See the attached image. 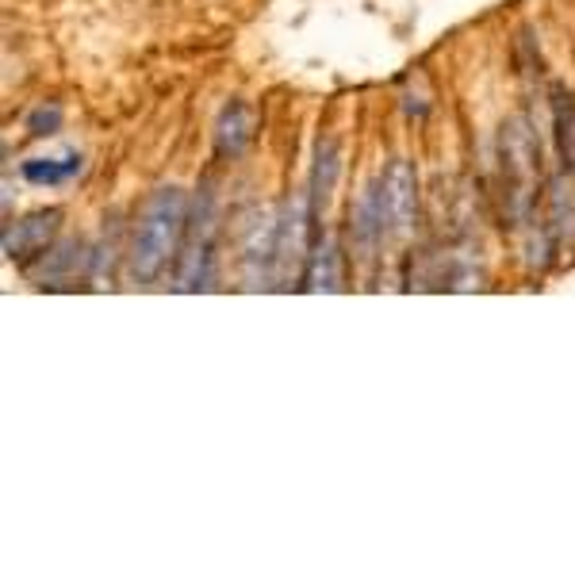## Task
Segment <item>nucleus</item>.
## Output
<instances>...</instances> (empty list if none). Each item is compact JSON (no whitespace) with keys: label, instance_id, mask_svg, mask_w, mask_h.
<instances>
[{"label":"nucleus","instance_id":"1","mask_svg":"<svg viewBox=\"0 0 575 575\" xmlns=\"http://www.w3.org/2000/svg\"><path fill=\"white\" fill-rule=\"evenodd\" d=\"M188 230V196L177 185L158 188L138 215L135 238H130L127 268L138 284H150L170 268L177 250L185 246Z\"/></svg>","mask_w":575,"mask_h":575},{"label":"nucleus","instance_id":"2","mask_svg":"<svg viewBox=\"0 0 575 575\" xmlns=\"http://www.w3.org/2000/svg\"><path fill=\"white\" fill-rule=\"evenodd\" d=\"M502 211L511 227H526L537 203V142L522 120H507L499 135Z\"/></svg>","mask_w":575,"mask_h":575},{"label":"nucleus","instance_id":"3","mask_svg":"<svg viewBox=\"0 0 575 575\" xmlns=\"http://www.w3.org/2000/svg\"><path fill=\"white\" fill-rule=\"evenodd\" d=\"M215 230H220V215H215V196L203 185L196 196V208L188 215L185 230V253H180L177 288L180 292H196V288H211V261H215Z\"/></svg>","mask_w":575,"mask_h":575},{"label":"nucleus","instance_id":"4","mask_svg":"<svg viewBox=\"0 0 575 575\" xmlns=\"http://www.w3.org/2000/svg\"><path fill=\"white\" fill-rule=\"evenodd\" d=\"M380 215H384V235L391 238H411L414 223H418V177L407 158L384 170L380 180Z\"/></svg>","mask_w":575,"mask_h":575},{"label":"nucleus","instance_id":"5","mask_svg":"<svg viewBox=\"0 0 575 575\" xmlns=\"http://www.w3.org/2000/svg\"><path fill=\"white\" fill-rule=\"evenodd\" d=\"M58 223H62V211H58V208L35 211V215L20 220L16 227L4 230V253H9L12 261L39 258V253L50 250V238L58 235Z\"/></svg>","mask_w":575,"mask_h":575},{"label":"nucleus","instance_id":"6","mask_svg":"<svg viewBox=\"0 0 575 575\" xmlns=\"http://www.w3.org/2000/svg\"><path fill=\"white\" fill-rule=\"evenodd\" d=\"M253 138V115L242 100H230L223 108L220 123H215V147H220L223 158H238Z\"/></svg>","mask_w":575,"mask_h":575},{"label":"nucleus","instance_id":"7","mask_svg":"<svg viewBox=\"0 0 575 575\" xmlns=\"http://www.w3.org/2000/svg\"><path fill=\"white\" fill-rule=\"evenodd\" d=\"M303 280H308L311 292H338L341 288V253L334 238H315Z\"/></svg>","mask_w":575,"mask_h":575},{"label":"nucleus","instance_id":"8","mask_svg":"<svg viewBox=\"0 0 575 575\" xmlns=\"http://www.w3.org/2000/svg\"><path fill=\"white\" fill-rule=\"evenodd\" d=\"M338 147H334L330 138H323L315 150V173H311V211H315V220H318V211L326 208V200H330L334 192V180H338Z\"/></svg>","mask_w":575,"mask_h":575},{"label":"nucleus","instance_id":"9","mask_svg":"<svg viewBox=\"0 0 575 575\" xmlns=\"http://www.w3.org/2000/svg\"><path fill=\"white\" fill-rule=\"evenodd\" d=\"M74 173H82V158L77 154L32 158V162H24V177L32 180V185H62V180H70Z\"/></svg>","mask_w":575,"mask_h":575},{"label":"nucleus","instance_id":"10","mask_svg":"<svg viewBox=\"0 0 575 575\" xmlns=\"http://www.w3.org/2000/svg\"><path fill=\"white\" fill-rule=\"evenodd\" d=\"M575 235V180L560 177L552 185V238H572Z\"/></svg>","mask_w":575,"mask_h":575},{"label":"nucleus","instance_id":"11","mask_svg":"<svg viewBox=\"0 0 575 575\" xmlns=\"http://www.w3.org/2000/svg\"><path fill=\"white\" fill-rule=\"evenodd\" d=\"M552 123H557V138H560V154H564V165H567V170H575V100H572V92L557 89Z\"/></svg>","mask_w":575,"mask_h":575},{"label":"nucleus","instance_id":"12","mask_svg":"<svg viewBox=\"0 0 575 575\" xmlns=\"http://www.w3.org/2000/svg\"><path fill=\"white\" fill-rule=\"evenodd\" d=\"M77 253H82V246H77V242H62V246H54V250L42 253V273H39L42 288H47V284H50V288H58V280H62L58 273H74Z\"/></svg>","mask_w":575,"mask_h":575},{"label":"nucleus","instance_id":"13","mask_svg":"<svg viewBox=\"0 0 575 575\" xmlns=\"http://www.w3.org/2000/svg\"><path fill=\"white\" fill-rule=\"evenodd\" d=\"M58 120H62V112H58V108H39V112L27 120V130H32V135H54Z\"/></svg>","mask_w":575,"mask_h":575}]
</instances>
